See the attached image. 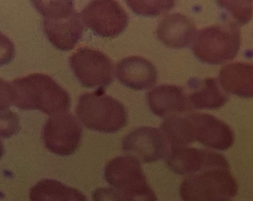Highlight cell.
Segmentation results:
<instances>
[{
  "mask_svg": "<svg viewBox=\"0 0 253 201\" xmlns=\"http://www.w3.org/2000/svg\"><path fill=\"white\" fill-rule=\"evenodd\" d=\"M40 110L48 115L69 111V93L49 75L33 73L11 82L1 81V106Z\"/></svg>",
  "mask_w": 253,
  "mask_h": 201,
  "instance_id": "1",
  "label": "cell"
},
{
  "mask_svg": "<svg viewBox=\"0 0 253 201\" xmlns=\"http://www.w3.org/2000/svg\"><path fill=\"white\" fill-rule=\"evenodd\" d=\"M110 189L96 191L94 197L112 196L121 201H156L155 192L143 174L140 161L131 155L117 157L111 160L104 170Z\"/></svg>",
  "mask_w": 253,
  "mask_h": 201,
  "instance_id": "2",
  "label": "cell"
},
{
  "mask_svg": "<svg viewBox=\"0 0 253 201\" xmlns=\"http://www.w3.org/2000/svg\"><path fill=\"white\" fill-rule=\"evenodd\" d=\"M77 115L86 128L104 133H114L126 127L128 114L122 103L98 89L80 97Z\"/></svg>",
  "mask_w": 253,
  "mask_h": 201,
  "instance_id": "3",
  "label": "cell"
},
{
  "mask_svg": "<svg viewBox=\"0 0 253 201\" xmlns=\"http://www.w3.org/2000/svg\"><path fill=\"white\" fill-rule=\"evenodd\" d=\"M241 46V32L234 24L211 25L197 33L192 50L201 62L217 65L232 60Z\"/></svg>",
  "mask_w": 253,
  "mask_h": 201,
  "instance_id": "4",
  "label": "cell"
},
{
  "mask_svg": "<svg viewBox=\"0 0 253 201\" xmlns=\"http://www.w3.org/2000/svg\"><path fill=\"white\" fill-rule=\"evenodd\" d=\"M238 189L229 168H212L187 176L180 186V195L187 201H229Z\"/></svg>",
  "mask_w": 253,
  "mask_h": 201,
  "instance_id": "5",
  "label": "cell"
},
{
  "mask_svg": "<svg viewBox=\"0 0 253 201\" xmlns=\"http://www.w3.org/2000/svg\"><path fill=\"white\" fill-rule=\"evenodd\" d=\"M70 67L84 87L104 89L113 81V64L99 50L88 47L78 49L69 59Z\"/></svg>",
  "mask_w": 253,
  "mask_h": 201,
  "instance_id": "6",
  "label": "cell"
},
{
  "mask_svg": "<svg viewBox=\"0 0 253 201\" xmlns=\"http://www.w3.org/2000/svg\"><path fill=\"white\" fill-rule=\"evenodd\" d=\"M81 16L87 28L104 38L118 36L128 24L126 12L116 0H91Z\"/></svg>",
  "mask_w": 253,
  "mask_h": 201,
  "instance_id": "7",
  "label": "cell"
},
{
  "mask_svg": "<svg viewBox=\"0 0 253 201\" xmlns=\"http://www.w3.org/2000/svg\"><path fill=\"white\" fill-rule=\"evenodd\" d=\"M42 139L50 152L68 156L76 152L82 139V127L68 112L52 115L44 125Z\"/></svg>",
  "mask_w": 253,
  "mask_h": 201,
  "instance_id": "8",
  "label": "cell"
},
{
  "mask_svg": "<svg viewBox=\"0 0 253 201\" xmlns=\"http://www.w3.org/2000/svg\"><path fill=\"white\" fill-rule=\"evenodd\" d=\"M164 158L169 168L180 175H192L212 168H229V163L223 155L186 146L169 148Z\"/></svg>",
  "mask_w": 253,
  "mask_h": 201,
  "instance_id": "9",
  "label": "cell"
},
{
  "mask_svg": "<svg viewBox=\"0 0 253 201\" xmlns=\"http://www.w3.org/2000/svg\"><path fill=\"white\" fill-rule=\"evenodd\" d=\"M122 148L128 155L134 157L140 162L148 164L165 158L169 146L161 130L141 127L124 137Z\"/></svg>",
  "mask_w": 253,
  "mask_h": 201,
  "instance_id": "10",
  "label": "cell"
},
{
  "mask_svg": "<svg viewBox=\"0 0 253 201\" xmlns=\"http://www.w3.org/2000/svg\"><path fill=\"white\" fill-rule=\"evenodd\" d=\"M186 116L195 141L217 150H226L233 145V131L221 120L200 112L189 113Z\"/></svg>",
  "mask_w": 253,
  "mask_h": 201,
  "instance_id": "11",
  "label": "cell"
},
{
  "mask_svg": "<svg viewBox=\"0 0 253 201\" xmlns=\"http://www.w3.org/2000/svg\"><path fill=\"white\" fill-rule=\"evenodd\" d=\"M115 72L121 84L136 90L152 88L158 79L155 65L140 56H129L122 59L117 64Z\"/></svg>",
  "mask_w": 253,
  "mask_h": 201,
  "instance_id": "12",
  "label": "cell"
},
{
  "mask_svg": "<svg viewBox=\"0 0 253 201\" xmlns=\"http://www.w3.org/2000/svg\"><path fill=\"white\" fill-rule=\"evenodd\" d=\"M42 28L47 38L56 48L69 51L75 48L82 37L84 21L81 14L75 11L67 18L44 19Z\"/></svg>",
  "mask_w": 253,
  "mask_h": 201,
  "instance_id": "13",
  "label": "cell"
},
{
  "mask_svg": "<svg viewBox=\"0 0 253 201\" xmlns=\"http://www.w3.org/2000/svg\"><path fill=\"white\" fill-rule=\"evenodd\" d=\"M146 98L151 111L161 118L182 115L192 109L184 90L178 86H158L150 90Z\"/></svg>",
  "mask_w": 253,
  "mask_h": 201,
  "instance_id": "14",
  "label": "cell"
},
{
  "mask_svg": "<svg viewBox=\"0 0 253 201\" xmlns=\"http://www.w3.org/2000/svg\"><path fill=\"white\" fill-rule=\"evenodd\" d=\"M160 41L167 47L182 49L193 42L196 36V27L192 20L180 13H173L164 17L156 31Z\"/></svg>",
  "mask_w": 253,
  "mask_h": 201,
  "instance_id": "15",
  "label": "cell"
},
{
  "mask_svg": "<svg viewBox=\"0 0 253 201\" xmlns=\"http://www.w3.org/2000/svg\"><path fill=\"white\" fill-rule=\"evenodd\" d=\"M189 87L190 92L187 98L192 109H219L229 100L227 92L215 78H192Z\"/></svg>",
  "mask_w": 253,
  "mask_h": 201,
  "instance_id": "16",
  "label": "cell"
},
{
  "mask_svg": "<svg viewBox=\"0 0 253 201\" xmlns=\"http://www.w3.org/2000/svg\"><path fill=\"white\" fill-rule=\"evenodd\" d=\"M219 82L227 93L253 98V64L235 62L220 69Z\"/></svg>",
  "mask_w": 253,
  "mask_h": 201,
  "instance_id": "17",
  "label": "cell"
},
{
  "mask_svg": "<svg viewBox=\"0 0 253 201\" xmlns=\"http://www.w3.org/2000/svg\"><path fill=\"white\" fill-rule=\"evenodd\" d=\"M31 201H85L82 192L51 179H44L32 188Z\"/></svg>",
  "mask_w": 253,
  "mask_h": 201,
  "instance_id": "18",
  "label": "cell"
},
{
  "mask_svg": "<svg viewBox=\"0 0 253 201\" xmlns=\"http://www.w3.org/2000/svg\"><path fill=\"white\" fill-rule=\"evenodd\" d=\"M169 148L186 146L195 143L186 115H172L165 118L161 125Z\"/></svg>",
  "mask_w": 253,
  "mask_h": 201,
  "instance_id": "19",
  "label": "cell"
},
{
  "mask_svg": "<svg viewBox=\"0 0 253 201\" xmlns=\"http://www.w3.org/2000/svg\"><path fill=\"white\" fill-rule=\"evenodd\" d=\"M32 4L44 19L69 17L74 12V0H32Z\"/></svg>",
  "mask_w": 253,
  "mask_h": 201,
  "instance_id": "20",
  "label": "cell"
},
{
  "mask_svg": "<svg viewBox=\"0 0 253 201\" xmlns=\"http://www.w3.org/2000/svg\"><path fill=\"white\" fill-rule=\"evenodd\" d=\"M127 5L136 14L158 16L174 7L176 0H125Z\"/></svg>",
  "mask_w": 253,
  "mask_h": 201,
  "instance_id": "21",
  "label": "cell"
},
{
  "mask_svg": "<svg viewBox=\"0 0 253 201\" xmlns=\"http://www.w3.org/2000/svg\"><path fill=\"white\" fill-rule=\"evenodd\" d=\"M217 5L229 13L236 23L246 25L253 17V0H216Z\"/></svg>",
  "mask_w": 253,
  "mask_h": 201,
  "instance_id": "22",
  "label": "cell"
}]
</instances>
